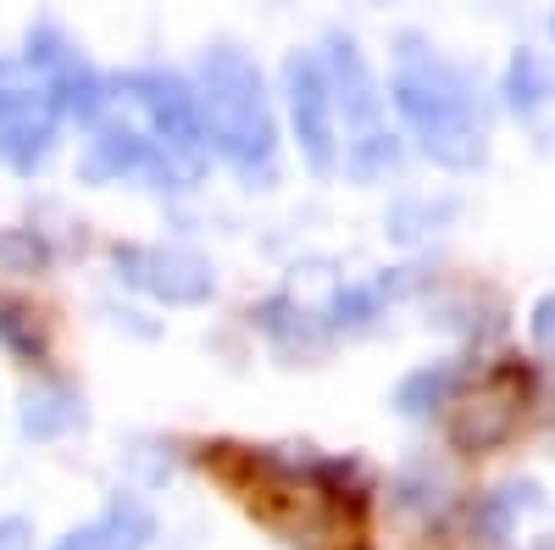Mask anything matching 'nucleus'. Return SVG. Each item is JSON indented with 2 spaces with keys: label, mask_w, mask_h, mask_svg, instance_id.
<instances>
[{
  "label": "nucleus",
  "mask_w": 555,
  "mask_h": 550,
  "mask_svg": "<svg viewBox=\"0 0 555 550\" xmlns=\"http://www.w3.org/2000/svg\"><path fill=\"white\" fill-rule=\"evenodd\" d=\"M206 473L234 495L256 523L289 534V539H306L311 550H361V539H366L361 495H345V489L306 478L295 468H278L245 445H211Z\"/></svg>",
  "instance_id": "obj_1"
}]
</instances>
